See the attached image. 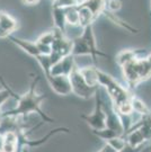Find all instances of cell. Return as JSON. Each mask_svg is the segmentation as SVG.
Here are the masks:
<instances>
[{"mask_svg": "<svg viewBox=\"0 0 151 152\" xmlns=\"http://www.w3.org/2000/svg\"><path fill=\"white\" fill-rule=\"evenodd\" d=\"M38 80H40V77H34L32 83H31V87L24 95H18L15 91H12L10 88L11 98L16 99L17 105L16 107H14L12 109L4 112L2 113V118H17L19 116L25 117V116L29 115L31 113H36L38 116H41L43 118L44 122L53 123V118L50 117L41 107L42 103L46 99V95H38L36 92Z\"/></svg>", "mask_w": 151, "mask_h": 152, "instance_id": "obj_1", "label": "cell"}, {"mask_svg": "<svg viewBox=\"0 0 151 152\" xmlns=\"http://www.w3.org/2000/svg\"><path fill=\"white\" fill-rule=\"evenodd\" d=\"M65 10L67 9H62V8H52V17H53L54 27L60 29L61 32L65 33V25L67 24V18H65Z\"/></svg>", "mask_w": 151, "mask_h": 152, "instance_id": "obj_15", "label": "cell"}, {"mask_svg": "<svg viewBox=\"0 0 151 152\" xmlns=\"http://www.w3.org/2000/svg\"><path fill=\"white\" fill-rule=\"evenodd\" d=\"M103 15H105L108 19H111L112 22H114L115 24H117V25H119V26H121V27H123V28H125V29L130 31L131 33H138V32H139L138 29L133 28L131 25H129L128 23H125L123 19H121V18H119V17H117L116 15H114V12H112V11L105 9V10L103 11Z\"/></svg>", "mask_w": 151, "mask_h": 152, "instance_id": "obj_19", "label": "cell"}, {"mask_svg": "<svg viewBox=\"0 0 151 152\" xmlns=\"http://www.w3.org/2000/svg\"><path fill=\"white\" fill-rule=\"evenodd\" d=\"M72 54L75 56H77V55H90L94 59V61L97 60L98 56L107 58V59L109 58V55L102 52L100 50H98L97 44H96V38L94 35L92 25L82 28V33H81L80 36H78L73 39Z\"/></svg>", "mask_w": 151, "mask_h": 152, "instance_id": "obj_4", "label": "cell"}, {"mask_svg": "<svg viewBox=\"0 0 151 152\" xmlns=\"http://www.w3.org/2000/svg\"><path fill=\"white\" fill-rule=\"evenodd\" d=\"M144 117H146V120H147V122H148V124L151 126V113L149 115H146Z\"/></svg>", "mask_w": 151, "mask_h": 152, "instance_id": "obj_30", "label": "cell"}, {"mask_svg": "<svg viewBox=\"0 0 151 152\" xmlns=\"http://www.w3.org/2000/svg\"><path fill=\"white\" fill-rule=\"evenodd\" d=\"M95 109L90 114H81V120L86 122L92 131L104 130L107 127V116L105 112V103L100 97V91L97 90L95 95Z\"/></svg>", "mask_w": 151, "mask_h": 152, "instance_id": "obj_5", "label": "cell"}, {"mask_svg": "<svg viewBox=\"0 0 151 152\" xmlns=\"http://www.w3.org/2000/svg\"><path fill=\"white\" fill-rule=\"evenodd\" d=\"M144 148V145H142V147H139V148H134V147H131L129 143H128V145L123 149V150H121L119 152H140L142 149Z\"/></svg>", "mask_w": 151, "mask_h": 152, "instance_id": "obj_26", "label": "cell"}, {"mask_svg": "<svg viewBox=\"0 0 151 152\" xmlns=\"http://www.w3.org/2000/svg\"><path fill=\"white\" fill-rule=\"evenodd\" d=\"M55 39V34H54V29L50 31V32L43 33L40 37L37 38V43L44 44V45H52Z\"/></svg>", "mask_w": 151, "mask_h": 152, "instance_id": "obj_24", "label": "cell"}, {"mask_svg": "<svg viewBox=\"0 0 151 152\" xmlns=\"http://www.w3.org/2000/svg\"><path fill=\"white\" fill-rule=\"evenodd\" d=\"M75 68H76L75 55L70 54V55H68V56H65V58H63L62 60H60L58 63H55V64L52 65L50 75H52V76L69 77ZM46 76H48V75H46Z\"/></svg>", "mask_w": 151, "mask_h": 152, "instance_id": "obj_11", "label": "cell"}, {"mask_svg": "<svg viewBox=\"0 0 151 152\" xmlns=\"http://www.w3.org/2000/svg\"><path fill=\"white\" fill-rule=\"evenodd\" d=\"M106 143H107L108 145H111V147L113 148L116 152L123 150L128 145V141H126L125 136H116V137H114L112 140L107 141Z\"/></svg>", "mask_w": 151, "mask_h": 152, "instance_id": "obj_22", "label": "cell"}, {"mask_svg": "<svg viewBox=\"0 0 151 152\" xmlns=\"http://www.w3.org/2000/svg\"><path fill=\"white\" fill-rule=\"evenodd\" d=\"M107 0H84L81 4L78 6L80 7H87L94 12V15L97 18L100 14H103V11L105 10V5H106Z\"/></svg>", "mask_w": 151, "mask_h": 152, "instance_id": "obj_14", "label": "cell"}, {"mask_svg": "<svg viewBox=\"0 0 151 152\" xmlns=\"http://www.w3.org/2000/svg\"><path fill=\"white\" fill-rule=\"evenodd\" d=\"M98 85L99 87L102 86L106 89L114 107H119L123 104L131 102V98L133 96L131 95L130 89L124 88L113 77L99 69H98Z\"/></svg>", "mask_w": 151, "mask_h": 152, "instance_id": "obj_3", "label": "cell"}, {"mask_svg": "<svg viewBox=\"0 0 151 152\" xmlns=\"http://www.w3.org/2000/svg\"><path fill=\"white\" fill-rule=\"evenodd\" d=\"M19 133L8 130L1 134V152H19Z\"/></svg>", "mask_w": 151, "mask_h": 152, "instance_id": "obj_9", "label": "cell"}, {"mask_svg": "<svg viewBox=\"0 0 151 152\" xmlns=\"http://www.w3.org/2000/svg\"><path fill=\"white\" fill-rule=\"evenodd\" d=\"M140 152H151V144H150V143L146 144V145H144V148H143Z\"/></svg>", "mask_w": 151, "mask_h": 152, "instance_id": "obj_29", "label": "cell"}, {"mask_svg": "<svg viewBox=\"0 0 151 152\" xmlns=\"http://www.w3.org/2000/svg\"><path fill=\"white\" fill-rule=\"evenodd\" d=\"M98 152H116V151H115L111 145H108L107 143H106V144H105V145H104V147H103Z\"/></svg>", "mask_w": 151, "mask_h": 152, "instance_id": "obj_28", "label": "cell"}, {"mask_svg": "<svg viewBox=\"0 0 151 152\" xmlns=\"http://www.w3.org/2000/svg\"><path fill=\"white\" fill-rule=\"evenodd\" d=\"M22 1L23 5L25 6H34V5H37L40 2V0H21Z\"/></svg>", "mask_w": 151, "mask_h": 152, "instance_id": "obj_27", "label": "cell"}, {"mask_svg": "<svg viewBox=\"0 0 151 152\" xmlns=\"http://www.w3.org/2000/svg\"><path fill=\"white\" fill-rule=\"evenodd\" d=\"M150 144H151V142H150Z\"/></svg>", "mask_w": 151, "mask_h": 152, "instance_id": "obj_31", "label": "cell"}, {"mask_svg": "<svg viewBox=\"0 0 151 152\" xmlns=\"http://www.w3.org/2000/svg\"><path fill=\"white\" fill-rule=\"evenodd\" d=\"M92 132H94V134H95L96 136L100 137L102 140H104V141H106V142L109 141V140H112V139H114V137H116V136H122V135H119L117 132L111 130V129H108V127L104 129V130L92 131Z\"/></svg>", "mask_w": 151, "mask_h": 152, "instance_id": "obj_21", "label": "cell"}, {"mask_svg": "<svg viewBox=\"0 0 151 152\" xmlns=\"http://www.w3.org/2000/svg\"><path fill=\"white\" fill-rule=\"evenodd\" d=\"M121 7H122V2L119 0H107L106 5H105V9L114 12V11L121 9Z\"/></svg>", "mask_w": 151, "mask_h": 152, "instance_id": "obj_25", "label": "cell"}, {"mask_svg": "<svg viewBox=\"0 0 151 152\" xmlns=\"http://www.w3.org/2000/svg\"><path fill=\"white\" fill-rule=\"evenodd\" d=\"M45 78L49 82L51 89L55 94H58L60 96H68V95L72 94V88H71L69 77L48 75V76H45Z\"/></svg>", "mask_w": 151, "mask_h": 152, "instance_id": "obj_8", "label": "cell"}, {"mask_svg": "<svg viewBox=\"0 0 151 152\" xmlns=\"http://www.w3.org/2000/svg\"><path fill=\"white\" fill-rule=\"evenodd\" d=\"M18 22L10 14L1 11L0 12V36L1 38H9L12 33L18 29Z\"/></svg>", "mask_w": 151, "mask_h": 152, "instance_id": "obj_10", "label": "cell"}, {"mask_svg": "<svg viewBox=\"0 0 151 152\" xmlns=\"http://www.w3.org/2000/svg\"><path fill=\"white\" fill-rule=\"evenodd\" d=\"M78 10H79V19H80V23H79V26L82 28L87 27V26H90L92 25V23L96 20V16L94 15L89 8L87 7H80V6H77Z\"/></svg>", "mask_w": 151, "mask_h": 152, "instance_id": "obj_13", "label": "cell"}, {"mask_svg": "<svg viewBox=\"0 0 151 152\" xmlns=\"http://www.w3.org/2000/svg\"><path fill=\"white\" fill-rule=\"evenodd\" d=\"M69 79H70L71 88H72V94H75L77 97L82 98V99H90L95 97L96 92L99 89V87L92 86L86 81V79L81 75L80 68H78L77 65L69 76Z\"/></svg>", "mask_w": 151, "mask_h": 152, "instance_id": "obj_6", "label": "cell"}, {"mask_svg": "<svg viewBox=\"0 0 151 152\" xmlns=\"http://www.w3.org/2000/svg\"><path fill=\"white\" fill-rule=\"evenodd\" d=\"M121 69L129 89L133 90L141 82L146 81L151 77V54L144 59L136 58L121 66Z\"/></svg>", "mask_w": 151, "mask_h": 152, "instance_id": "obj_2", "label": "cell"}, {"mask_svg": "<svg viewBox=\"0 0 151 152\" xmlns=\"http://www.w3.org/2000/svg\"><path fill=\"white\" fill-rule=\"evenodd\" d=\"M131 104H132V107H133L134 113L138 115H140L141 117L150 114V110H149L148 106L146 105V103H144L142 99H140L139 97L132 96V98H131Z\"/></svg>", "mask_w": 151, "mask_h": 152, "instance_id": "obj_18", "label": "cell"}, {"mask_svg": "<svg viewBox=\"0 0 151 152\" xmlns=\"http://www.w3.org/2000/svg\"><path fill=\"white\" fill-rule=\"evenodd\" d=\"M80 72L89 85L99 87V85H98V69L96 66L88 65L85 68H80Z\"/></svg>", "mask_w": 151, "mask_h": 152, "instance_id": "obj_16", "label": "cell"}, {"mask_svg": "<svg viewBox=\"0 0 151 152\" xmlns=\"http://www.w3.org/2000/svg\"><path fill=\"white\" fill-rule=\"evenodd\" d=\"M140 52H142L141 50H124V51H121L117 54V58H116L117 64L119 66H123L128 62H131L136 58H139Z\"/></svg>", "mask_w": 151, "mask_h": 152, "instance_id": "obj_17", "label": "cell"}, {"mask_svg": "<svg viewBox=\"0 0 151 152\" xmlns=\"http://www.w3.org/2000/svg\"><path fill=\"white\" fill-rule=\"evenodd\" d=\"M54 34H55V39L52 44V53H51V60L52 63L55 64L60 60H62L63 58L68 55L72 54V50H73V41L68 39L65 36V33L61 32L58 28H53Z\"/></svg>", "mask_w": 151, "mask_h": 152, "instance_id": "obj_7", "label": "cell"}, {"mask_svg": "<svg viewBox=\"0 0 151 152\" xmlns=\"http://www.w3.org/2000/svg\"><path fill=\"white\" fill-rule=\"evenodd\" d=\"M10 42L15 44L16 46H18L21 50H23L25 53H27L28 55L33 56L34 59H36L37 56L42 54L38 50V46L36 42H31V41H27V39H23V38H18L16 36H12L11 35L10 37L8 38Z\"/></svg>", "mask_w": 151, "mask_h": 152, "instance_id": "obj_12", "label": "cell"}, {"mask_svg": "<svg viewBox=\"0 0 151 152\" xmlns=\"http://www.w3.org/2000/svg\"><path fill=\"white\" fill-rule=\"evenodd\" d=\"M78 6V0H52V7L68 9Z\"/></svg>", "mask_w": 151, "mask_h": 152, "instance_id": "obj_23", "label": "cell"}, {"mask_svg": "<svg viewBox=\"0 0 151 152\" xmlns=\"http://www.w3.org/2000/svg\"><path fill=\"white\" fill-rule=\"evenodd\" d=\"M65 18H67V24L70 25V26H79V23H80V19H79V10L76 7H72V8H68L65 10Z\"/></svg>", "mask_w": 151, "mask_h": 152, "instance_id": "obj_20", "label": "cell"}]
</instances>
